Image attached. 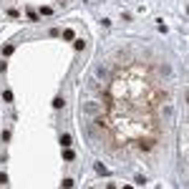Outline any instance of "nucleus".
<instances>
[{"label":"nucleus","mask_w":189,"mask_h":189,"mask_svg":"<svg viewBox=\"0 0 189 189\" xmlns=\"http://www.w3.org/2000/svg\"><path fill=\"white\" fill-rule=\"evenodd\" d=\"M61 144H63V146H66V149H68V146H71V144H73V139H71V136H68V134H63V136H61Z\"/></svg>","instance_id":"f257e3e1"},{"label":"nucleus","mask_w":189,"mask_h":189,"mask_svg":"<svg viewBox=\"0 0 189 189\" xmlns=\"http://www.w3.org/2000/svg\"><path fill=\"white\" fill-rule=\"evenodd\" d=\"M63 38H66V40H76V33L68 28V30H63Z\"/></svg>","instance_id":"f03ea898"},{"label":"nucleus","mask_w":189,"mask_h":189,"mask_svg":"<svg viewBox=\"0 0 189 189\" xmlns=\"http://www.w3.org/2000/svg\"><path fill=\"white\" fill-rule=\"evenodd\" d=\"M40 15H53V8L51 5H43V8H40Z\"/></svg>","instance_id":"7ed1b4c3"},{"label":"nucleus","mask_w":189,"mask_h":189,"mask_svg":"<svg viewBox=\"0 0 189 189\" xmlns=\"http://www.w3.org/2000/svg\"><path fill=\"white\" fill-rule=\"evenodd\" d=\"M53 106L55 109H63V99H61V96H58V99H53Z\"/></svg>","instance_id":"20e7f679"},{"label":"nucleus","mask_w":189,"mask_h":189,"mask_svg":"<svg viewBox=\"0 0 189 189\" xmlns=\"http://www.w3.org/2000/svg\"><path fill=\"white\" fill-rule=\"evenodd\" d=\"M73 46H76V51H83V48H86V43H83V40H76Z\"/></svg>","instance_id":"39448f33"},{"label":"nucleus","mask_w":189,"mask_h":189,"mask_svg":"<svg viewBox=\"0 0 189 189\" xmlns=\"http://www.w3.org/2000/svg\"><path fill=\"white\" fill-rule=\"evenodd\" d=\"M13 51H15L13 46H5V48H3V53H5V55H13Z\"/></svg>","instance_id":"423d86ee"},{"label":"nucleus","mask_w":189,"mask_h":189,"mask_svg":"<svg viewBox=\"0 0 189 189\" xmlns=\"http://www.w3.org/2000/svg\"><path fill=\"white\" fill-rule=\"evenodd\" d=\"M0 184H8V174H3V172H0Z\"/></svg>","instance_id":"0eeeda50"}]
</instances>
